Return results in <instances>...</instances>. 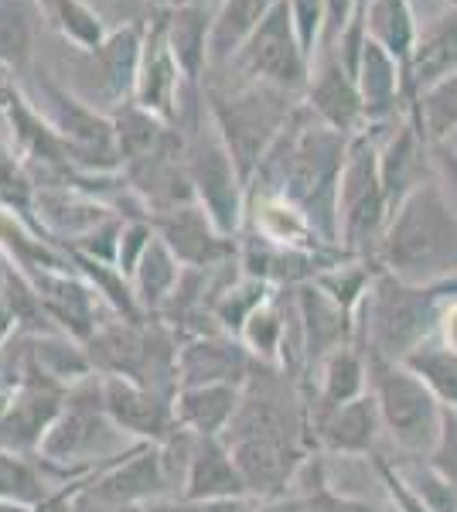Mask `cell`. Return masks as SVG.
<instances>
[{"label":"cell","instance_id":"obj_29","mask_svg":"<svg viewBox=\"0 0 457 512\" xmlns=\"http://www.w3.org/2000/svg\"><path fill=\"white\" fill-rule=\"evenodd\" d=\"M181 274H185L181 260L168 250V243L154 233V243L147 246V253L140 256L134 277H130L134 294H137V301H140V308H144L147 318L161 315V308L171 301V294H174V287H178Z\"/></svg>","mask_w":457,"mask_h":512},{"label":"cell","instance_id":"obj_9","mask_svg":"<svg viewBox=\"0 0 457 512\" xmlns=\"http://www.w3.org/2000/svg\"><path fill=\"white\" fill-rule=\"evenodd\" d=\"M82 492L123 506H151L157 499L181 495V482L161 444H134L120 461L82 485Z\"/></svg>","mask_w":457,"mask_h":512},{"label":"cell","instance_id":"obj_21","mask_svg":"<svg viewBox=\"0 0 457 512\" xmlns=\"http://www.w3.org/2000/svg\"><path fill=\"white\" fill-rule=\"evenodd\" d=\"M243 407V386L236 383H205L178 386L174 393V417L178 427L195 437H226Z\"/></svg>","mask_w":457,"mask_h":512},{"label":"cell","instance_id":"obj_7","mask_svg":"<svg viewBox=\"0 0 457 512\" xmlns=\"http://www.w3.org/2000/svg\"><path fill=\"white\" fill-rule=\"evenodd\" d=\"M185 168L195 188V202L212 216L215 226L236 239L246 222V178L209 117V127L191 130L185 137Z\"/></svg>","mask_w":457,"mask_h":512},{"label":"cell","instance_id":"obj_35","mask_svg":"<svg viewBox=\"0 0 457 512\" xmlns=\"http://www.w3.org/2000/svg\"><path fill=\"white\" fill-rule=\"evenodd\" d=\"M41 14L45 7L38 0H0V62L21 65L28 59Z\"/></svg>","mask_w":457,"mask_h":512},{"label":"cell","instance_id":"obj_10","mask_svg":"<svg viewBox=\"0 0 457 512\" xmlns=\"http://www.w3.org/2000/svg\"><path fill=\"white\" fill-rule=\"evenodd\" d=\"M99 396H103L106 414L130 441L157 444L178 431L174 393L151 390V386L123 376H99Z\"/></svg>","mask_w":457,"mask_h":512},{"label":"cell","instance_id":"obj_12","mask_svg":"<svg viewBox=\"0 0 457 512\" xmlns=\"http://www.w3.org/2000/svg\"><path fill=\"white\" fill-rule=\"evenodd\" d=\"M226 441L253 502L290 495V485H297V475L307 465L304 444L294 441H270V437H226Z\"/></svg>","mask_w":457,"mask_h":512},{"label":"cell","instance_id":"obj_19","mask_svg":"<svg viewBox=\"0 0 457 512\" xmlns=\"http://www.w3.org/2000/svg\"><path fill=\"white\" fill-rule=\"evenodd\" d=\"M181 495H188V499H215V502L249 499L246 482L239 475V465L232 458L226 437H195Z\"/></svg>","mask_w":457,"mask_h":512},{"label":"cell","instance_id":"obj_20","mask_svg":"<svg viewBox=\"0 0 457 512\" xmlns=\"http://www.w3.org/2000/svg\"><path fill=\"white\" fill-rule=\"evenodd\" d=\"M161 18H164V35H168L171 55H174V62H178L181 76H185L191 89H202L205 76H209V69H212L209 48H212L215 14L205 11L202 4L185 0V4H178V7H168Z\"/></svg>","mask_w":457,"mask_h":512},{"label":"cell","instance_id":"obj_6","mask_svg":"<svg viewBox=\"0 0 457 512\" xmlns=\"http://www.w3.org/2000/svg\"><path fill=\"white\" fill-rule=\"evenodd\" d=\"M386 226L389 202L379 178V147L362 130L348 144L342 185H338V246L345 256L376 263Z\"/></svg>","mask_w":457,"mask_h":512},{"label":"cell","instance_id":"obj_31","mask_svg":"<svg viewBox=\"0 0 457 512\" xmlns=\"http://www.w3.org/2000/svg\"><path fill=\"white\" fill-rule=\"evenodd\" d=\"M287 338H290L287 335V311L277 294H273L270 301L246 321L243 332H239V342L246 345V352L253 355L260 366H277V369H284Z\"/></svg>","mask_w":457,"mask_h":512},{"label":"cell","instance_id":"obj_32","mask_svg":"<svg viewBox=\"0 0 457 512\" xmlns=\"http://www.w3.org/2000/svg\"><path fill=\"white\" fill-rule=\"evenodd\" d=\"M273 294H277V287L267 284V280L239 274L212 304V318H215V325H219V332L239 338V332L246 328V321L253 318Z\"/></svg>","mask_w":457,"mask_h":512},{"label":"cell","instance_id":"obj_44","mask_svg":"<svg viewBox=\"0 0 457 512\" xmlns=\"http://www.w3.org/2000/svg\"><path fill=\"white\" fill-rule=\"evenodd\" d=\"M246 512H304V495L290 492V495H280V499L249 502Z\"/></svg>","mask_w":457,"mask_h":512},{"label":"cell","instance_id":"obj_16","mask_svg":"<svg viewBox=\"0 0 457 512\" xmlns=\"http://www.w3.org/2000/svg\"><path fill=\"white\" fill-rule=\"evenodd\" d=\"M430 158H434V144L423 137L413 117L403 120L393 130V137L379 147V178L389 202V216L400 209L406 195L417 192L423 181L437 175V164Z\"/></svg>","mask_w":457,"mask_h":512},{"label":"cell","instance_id":"obj_26","mask_svg":"<svg viewBox=\"0 0 457 512\" xmlns=\"http://www.w3.org/2000/svg\"><path fill=\"white\" fill-rule=\"evenodd\" d=\"M318 369H321V383H318L314 420L328 417L331 410L345 407V403L369 393V359H365L359 345H345V349L331 352Z\"/></svg>","mask_w":457,"mask_h":512},{"label":"cell","instance_id":"obj_24","mask_svg":"<svg viewBox=\"0 0 457 512\" xmlns=\"http://www.w3.org/2000/svg\"><path fill=\"white\" fill-rule=\"evenodd\" d=\"M355 82H359V93L365 103V120L386 123L396 117V110H400V103L406 96L403 65L396 62L386 48H379L372 38H365V45H362Z\"/></svg>","mask_w":457,"mask_h":512},{"label":"cell","instance_id":"obj_2","mask_svg":"<svg viewBox=\"0 0 457 512\" xmlns=\"http://www.w3.org/2000/svg\"><path fill=\"white\" fill-rule=\"evenodd\" d=\"M376 263L413 287L457 284V205L440 175L423 181L389 216Z\"/></svg>","mask_w":457,"mask_h":512},{"label":"cell","instance_id":"obj_30","mask_svg":"<svg viewBox=\"0 0 457 512\" xmlns=\"http://www.w3.org/2000/svg\"><path fill=\"white\" fill-rule=\"evenodd\" d=\"M58 492V489H55ZM48 468L38 454H14L0 448V502L41 509L55 499Z\"/></svg>","mask_w":457,"mask_h":512},{"label":"cell","instance_id":"obj_45","mask_svg":"<svg viewBox=\"0 0 457 512\" xmlns=\"http://www.w3.org/2000/svg\"><path fill=\"white\" fill-rule=\"evenodd\" d=\"M437 338L447 345V349H454V352H457V301H451V308H447V311H444V318H440Z\"/></svg>","mask_w":457,"mask_h":512},{"label":"cell","instance_id":"obj_49","mask_svg":"<svg viewBox=\"0 0 457 512\" xmlns=\"http://www.w3.org/2000/svg\"><path fill=\"white\" fill-rule=\"evenodd\" d=\"M447 4H454V7H457V0H447Z\"/></svg>","mask_w":457,"mask_h":512},{"label":"cell","instance_id":"obj_48","mask_svg":"<svg viewBox=\"0 0 457 512\" xmlns=\"http://www.w3.org/2000/svg\"><path fill=\"white\" fill-rule=\"evenodd\" d=\"M382 512H400V509H396V506H393V509H382Z\"/></svg>","mask_w":457,"mask_h":512},{"label":"cell","instance_id":"obj_33","mask_svg":"<svg viewBox=\"0 0 457 512\" xmlns=\"http://www.w3.org/2000/svg\"><path fill=\"white\" fill-rule=\"evenodd\" d=\"M403 366L430 386V393L440 400V407L457 414V352L454 349H447L434 335L430 342H423L417 352L406 355Z\"/></svg>","mask_w":457,"mask_h":512},{"label":"cell","instance_id":"obj_23","mask_svg":"<svg viewBox=\"0 0 457 512\" xmlns=\"http://www.w3.org/2000/svg\"><path fill=\"white\" fill-rule=\"evenodd\" d=\"M144 38H147V24H127V28L110 31L99 48L86 52L89 59L96 62L106 96H110L116 106L130 103L137 93L140 59H144Z\"/></svg>","mask_w":457,"mask_h":512},{"label":"cell","instance_id":"obj_22","mask_svg":"<svg viewBox=\"0 0 457 512\" xmlns=\"http://www.w3.org/2000/svg\"><path fill=\"white\" fill-rule=\"evenodd\" d=\"M382 434H386V427H382V414L372 390L345 403V407L331 410L328 417L314 420V437L321 441V448L331 454H348V458L376 451Z\"/></svg>","mask_w":457,"mask_h":512},{"label":"cell","instance_id":"obj_46","mask_svg":"<svg viewBox=\"0 0 457 512\" xmlns=\"http://www.w3.org/2000/svg\"><path fill=\"white\" fill-rule=\"evenodd\" d=\"M18 318H14V311L4 304V297H0V355H4V349L11 345V338L18 335Z\"/></svg>","mask_w":457,"mask_h":512},{"label":"cell","instance_id":"obj_47","mask_svg":"<svg viewBox=\"0 0 457 512\" xmlns=\"http://www.w3.org/2000/svg\"><path fill=\"white\" fill-rule=\"evenodd\" d=\"M151 4H157V7H164V4H168V0H151Z\"/></svg>","mask_w":457,"mask_h":512},{"label":"cell","instance_id":"obj_14","mask_svg":"<svg viewBox=\"0 0 457 512\" xmlns=\"http://www.w3.org/2000/svg\"><path fill=\"white\" fill-rule=\"evenodd\" d=\"M260 362L246 352L239 338L226 332L195 335L178 345V386L236 383L246 386Z\"/></svg>","mask_w":457,"mask_h":512},{"label":"cell","instance_id":"obj_43","mask_svg":"<svg viewBox=\"0 0 457 512\" xmlns=\"http://www.w3.org/2000/svg\"><path fill=\"white\" fill-rule=\"evenodd\" d=\"M434 164H437V175L444 181L447 195L454 198L457 205V151H451V144H437L434 147Z\"/></svg>","mask_w":457,"mask_h":512},{"label":"cell","instance_id":"obj_27","mask_svg":"<svg viewBox=\"0 0 457 512\" xmlns=\"http://www.w3.org/2000/svg\"><path fill=\"white\" fill-rule=\"evenodd\" d=\"M277 4L280 0H222L212 18V69H222V65L236 59L239 48L246 45V38L267 21V14Z\"/></svg>","mask_w":457,"mask_h":512},{"label":"cell","instance_id":"obj_40","mask_svg":"<svg viewBox=\"0 0 457 512\" xmlns=\"http://www.w3.org/2000/svg\"><path fill=\"white\" fill-rule=\"evenodd\" d=\"M253 499H232V502H215V499H188V495H168L157 499L147 512H246Z\"/></svg>","mask_w":457,"mask_h":512},{"label":"cell","instance_id":"obj_38","mask_svg":"<svg viewBox=\"0 0 457 512\" xmlns=\"http://www.w3.org/2000/svg\"><path fill=\"white\" fill-rule=\"evenodd\" d=\"M287 4L290 14H294L304 52L314 62V52H321V35H324V0H287Z\"/></svg>","mask_w":457,"mask_h":512},{"label":"cell","instance_id":"obj_41","mask_svg":"<svg viewBox=\"0 0 457 512\" xmlns=\"http://www.w3.org/2000/svg\"><path fill=\"white\" fill-rule=\"evenodd\" d=\"M355 0H324V35H321V52L338 45V38L345 35V28L352 24Z\"/></svg>","mask_w":457,"mask_h":512},{"label":"cell","instance_id":"obj_34","mask_svg":"<svg viewBox=\"0 0 457 512\" xmlns=\"http://www.w3.org/2000/svg\"><path fill=\"white\" fill-rule=\"evenodd\" d=\"M410 117L417 120L423 137L430 144H451L457 137V72L420 93L417 103L410 106Z\"/></svg>","mask_w":457,"mask_h":512},{"label":"cell","instance_id":"obj_5","mask_svg":"<svg viewBox=\"0 0 457 512\" xmlns=\"http://www.w3.org/2000/svg\"><path fill=\"white\" fill-rule=\"evenodd\" d=\"M369 390L379 403L382 427L393 448L403 458H430L444 431V407L430 386L403 362L369 359Z\"/></svg>","mask_w":457,"mask_h":512},{"label":"cell","instance_id":"obj_36","mask_svg":"<svg viewBox=\"0 0 457 512\" xmlns=\"http://www.w3.org/2000/svg\"><path fill=\"white\" fill-rule=\"evenodd\" d=\"M45 14L58 24L65 38L82 52H93L106 41L110 31L103 28V18L86 4V0H45Z\"/></svg>","mask_w":457,"mask_h":512},{"label":"cell","instance_id":"obj_13","mask_svg":"<svg viewBox=\"0 0 457 512\" xmlns=\"http://www.w3.org/2000/svg\"><path fill=\"white\" fill-rule=\"evenodd\" d=\"M185 93H198V89L188 86L185 76H181V69H178V62H174L168 35H164V18H154L151 24H147L144 59H140L134 103L157 113L161 120L178 123L181 106L188 103Z\"/></svg>","mask_w":457,"mask_h":512},{"label":"cell","instance_id":"obj_17","mask_svg":"<svg viewBox=\"0 0 457 512\" xmlns=\"http://www.w3.org/2000/svg\"><path fill=\"white\" fill-rule=\"evenodd\" d=\"M457 72V7L447 4L444 14L430 18L417 31V45H413L410 65H406V103H417L420 93L437 86L440 79Z\"/></svg>","mask_w":457,"mask_h":512},{"label":"cell","instance_id":"obj_50","mask_svg":"<svg viewBox=\"0 0 457 512\" xmlns=\"http://www.w3.org/2000/svg\"><path fill=\"white\" fill-rule=\"evenodd\" d=\"M38 4H41V7H45V0H38Z\"/></svg>","mask_w":457,"mask_h":512},{"label":"cell","instance_id":"obj_1","mask_svg":"<svg viewBox=\"0 0 457 512\" xmlns=\"http://www.w3.org/2000/svg\"><path fill=\"white\" fill-rule=\"evenodd\" d=\"M348 144L352 137L331 130L304 103H297L253 175V181L263 185L260 195H280L294 202L328 246H338V185Z\"/></svg>","mask_w":457,"mask_h":512},{"label":"cell","instance_id":"obj_15","mask_svg":"<svg viewBox=\"0 0 457 512\" xmlns=\"http://www.w3.org/2000/svg\"><path fill=\"white\" fill-rule=\"evenodd\" d=\"M304 106L321 123H328L331 130H338V134H345V137L362 134V127L369 123L365 120V103L359 93V82H355V76L345 69L335 52H321L318 72L311 69Z\"/></svg>","mask_w":457,"mask_h":512},{"label":"cell","instance_id":"obj_37","mask_svg":"<svg viewBox=\"0 0 457 512\" xmlns=\"http://www.w3.org/2000/svg\"><path fill=\"white\" fill-rule=\"evenodd\" d=\"M297 495H304V512H382L376 502L369 499H355V495L335 492L324 478V468L314 478L311 489H301Z\"/></svg>","mask_w":457,"mask_h":512},{"label":"cell","instance_id":"obj_18","mask_svg":"<svg viewBox=\"0 0 457 512\" xmlns=\"http://www.w3.org/2000/svg\"><path fill=\"white\" fill-rule=\"evenodd\" d=\"M297 318H301L304 359L321 366L331 352L355 345V315H348L342 304H335L318 284L297 287Z\"/></svg>","mask_w":457,"mask_h":512},{"label":"cell","instance_id":"obj_25","mask_svg":"<svg viewBox=\"0 0 457 512\" xmlns=\"http://www.w3.org/2000/svg\"><path fill=\"white\" fill-rule=\"evenodd\" d=\"M113 117V134H116V158H120V171L134 168V164L154 158L164 144L174 137V127L168 120H161L157 113L144 110L140 103H123L110 113Z\"/></svg>","mask_w":457,"mask_h":512},{"label":"cell","instance_id":"obj_28","mask_svg":"<svg viewBox=\"0 0 457 512\" xmlns=\"http://www.w3.org/2000/svg\"><path fill=\"white\" fill-rule=\"evenodd\" d=\"M365 18V35L376 41L379 48H386L396 62L410 65L413 45H417V18H413L410 0H369V4L359 7Z\"/></svg>","mask_w":457,"mask_h":512},{"label":"cell","instance_id":"obj_4","mask_svg":"<svg viewBox=\"0 0 457 512\" xmlns=\"http://www.w3.org/2000/svg\"><path fill=\"white\" fill-rule=\"evenodd\" d=\"M202 89L205 99H209L205 110H209L212 123L219 127L222 140H226V147L232 151V158H236L249 185L260 161L267 158V151L273 147V140L287 127L290 113L297 110V96H290L277 86H267V82L246 79L239 72L232 86L209 79Z\"/></svg>","mask_w":457,"mask_h":512},{"label":"cell","instance_id":"obj_8","mask_svg":"<svg viewBox=\"0 0 457 512\" xmlns=\"http://www.w3.org/2000/svg\"><path fill=\"white\" fill-rule=\"evenodd\" d=\"M229 65L239 76L267 82V86L284 89L290 96L307 93L314 62H311V55L304 52L287 0H280V4L273 7L267 14V21L246 38V45L239 48V55Z\"/></svg>","mask_w":457,"mask_h":512},{"label":"cell","instance_id":"obj_42","mask_svg":"<svg viewBox=\"0 0 457 512\" xmlns=\"http://www.w3.org/2000/svg\"><path fill=\"white\" fill-rule=\"evenodd\" d=\"M65 512H147V509L144 506H123V502H106V499H96V495L79 489L69 499Z\"/></svg>","mask_w":457,"mask_h":512},{"label":"cell","instance_id":"obj_39","mask_svg":"<svg viewBox=\"0 0 457 512\" xmlns=\"http://www.w3.org/2000/svg\"><path fill=\"white\" fill-rule=\"evenodd\" d=\"M427 461L457 489V414L454 410H444V431H440L437 448Z\"/></svg>","mask_w":457,"mask_h":512},{"label":"cell","instance_id":"obj_3","mask_svg":"<svg viewBox=\"0 0 457 512\" xmlns=\"http://www.w3.org/2000/svg\"><path fill=\"white\" fill-rule=\"evenodd\" d=\"M451 301H457V284L413 287L379 270L355 311V345L369 359L403 362L437 335Z\"/></svg>","mask_w":457,"mask_h":512},{"label":"cell","instance_id":"obj_11","mask_svg":"<svg viewBox=\"0 0 457 512\" xmlns=\"http://www.w3.org/2000/svg\"><path fill=\"white\" fill-rule=\"evenodd\" d=\"M151 226L168 243V250L181 260V267L209 270V267H222V263H232L239 256L236 239L222 233L198 202L178 205V209L168 212H154Z\"/></svg>","mask_w":457,"mask_h":512}]
</instances>
